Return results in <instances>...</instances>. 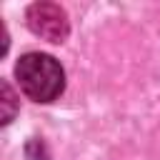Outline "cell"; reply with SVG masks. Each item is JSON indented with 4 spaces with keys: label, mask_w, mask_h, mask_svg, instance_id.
Segmentation results:
<instances>
[{
    "label": "cell",
    "mask_w": 160,
    "mask_h": 160,
    "mask_svg": "<svg viewBox=\"0 0 160 160\" xmlns=\"http://www.w3.org/2000/svg\"><path fill=\"white\" fill-rule=\"evenodd\" d=\"M25 20L28 28L48 42H62L70 32L68 12L55 2H32L25 12Z\"/></svg>",
    "instance_id": "cell-2"
},
{
    "label": "cell",
    "mask_w": 160,
    "mask_h": 160,
    "mask_svg": "<svg viewBox=\"0 0 160 160\" xmlns=\"http://www.w3.org/2000/svg\"><path fill=\"white\" fill-rule=\"evenodd\" d=\"M0 102H2V115H0V122L2 125H8L10 120H12V115H15V95H12V90H10V85L2 80L0 82Z\"/></svg>",
    "instance_id": "cell-3"
},
{
    "label": "cell",
    "mask_w": 160,
    "mask_h": 160,
    "mask_svg": "<svg viewBox=\"0 0 160 160\" xmlns=\"http://www.w3.org/2000/svg\"><path fill=\"white\" fill-rule=\"evenodd\" d=\"M20 90L35 102H52L65 88V72L52 55L28 52L15 65Z\"/></svg>",
    "instance_id": "cell-1"
}]
</instances>
